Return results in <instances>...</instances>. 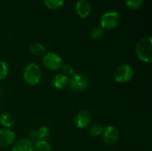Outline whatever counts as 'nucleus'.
Returning a JSON list of instances; mask_svg holds the SVG:
<instances>
[{
	"label": "nucleus",
	"instance_id": "nucleus-20",
	"mask_svg": "<svg viewBox=\"0 0 152 151\" xmlns=\"http://www.w3.org/2000/svg\"><path fill=\"white\" fill-rule=\"evenodd\" d=\"M36 132L39 140H46L50 135V129L47 126H41Z\"/></svg>",
	"mask_w": 152,
	"mask_h": 151
},
{
	"label": "nucleus",
	"instance_id": "nucleus-12",
	"mask_svg": "<svg viewBox=\"0 0 152 151\" xmlns=\"http://www.w3.org/2000/svg\"><path fill=\"white\" fill-rule=\"evenodd\" d=\"M12 151H34V144L28 139H21L12 145Z\"/></svg>",
	"mask_w": 152,
	"mask_h": 151
},
{
	"label": "nucleus",
	"instance_id": "nucleus-15",
	"mask_svg": "<svg viewBox=\"0 0 152 151\" xmlns=\"http://www.w3.org/2000/svg\"><path fill=\"white\" fill-rule=\"evenodd\" d=\"M103 125L101 124H94L93 125H91L88 129V134L91 137H98L101 134H102L103 132Z\"/></svg>",
	"mask_w": 152,
	"mask_h": 151
},
{
	"label": "nucleus",
	"instance_id": "nucleus-16",
	"mask_svg": "<svg viewBox=\"0 0 152 151\" xmlns=\"http://www.w3.org/2000/svg\"><path fill=\"white\" fill-rule=\"evenodd\" d=\"M52 148L46 140H39L34 144V151H51Z\"/></svg>",
	"mask_w": 152,
	"mask_h": 151
},
{
	"label": "nucleus",
	"instance_id": "nucleus-9",
	"mask_svg": "<svg viewBox=\"0 0 152 151\" xmlns=\"http://www.w3.org/2000/svg\"><path fill=\"white\" fill-rule=\"evenodd\" d=\"M15 133L11 129H0V147L5 148L14 143Z\"/></svg>",
	"mask_w": 152,
	"mask_h": 151
},
{
	"label": "nucleus",
	"instance_id": "nucleus-23",
	"mask_svg": "<svg viewBox=\"0 0 152 151\" xmlns=\"http://www.w3.org/2000/svg\"><path fill=\"white\" fill-rule=\"evenodd\" d=\"M3 94H4V90H3V88L0 86V98L3 96Z\"/></svg>",
	"mask_w": 152,
	"mask_h": 151
},
{
	"label": "nucleus",
	"instance_id": "nucleus-1",
	"mask_svg": "<svg viewBox=\"0 0 152 151\" xmlns=\"http://www.w3.org/2000/svg\"><path fill=\"white\" fill-rule=\"evenodd\" d=\"M135 53L137 57L143 62L152 61V38L151 36L142 38L136 44Z\"/></svg>",
	"mask_w": 152,
	"mask_h": 151
},
{
	"label": "nucleus",
	"instance_id": "nucleus-5",
	"mask_svg": "<svg viewBox=\"0 0 152 151\" xmlns=\"http://www.w3.org/2000/svg\"><path fill=\"white\" fill-rule=\"evenodd\" d=\"M134 76V69L129 64H121L114 71V80L119 84L129 82Z\"/></svg>",
	"mask_w": 152,
	"mask_h": 151
},
{
	"label": "nucleus",
	"instance_id": "nucleus-6",
	"mask_svg": "<svg viewBox=\"0 0 152 151\" xmlns=\"http://www.w3.org/2000/svg\"><path fill=\"white\" fill-rule=\"evenodd\" d=\"M43 65L51 71H58L61 69L63 63L61 56H59L55 53H45L43 60H42Z\"/></svg>",
	"mask_w": 152,
	"mask_h": 151
},
{
	"label": "nucleus",
	"instance_id": "nucleus-4",
	"mask_svg": "<svg viewBox=\"0 0 152 151\" xmlns=\"http://www.w3.org/2000/svg\"><path fill=\"white\" fill-rule=\"evenodd\" d=\"M69 85L72 91L76 93H82L89 87V80L83 74L74 73V75L69 77Z\"/></svg>",
	"mask_w": 152,
	"mask_h": 151
},
{
	"label": "nucleus",
	"instance_id": "nucleus-10",
	"mask_svg": "<svg viewBox=\"0 0 152 151\" xmlns=\"http://www.w3.org/2000/svg\"><path fill=\"white\" fill-rule=\"evenodd\" d=\"M91 4L87 0H78L76 3L75 11L77 14L82 19H86V17H88L91 13Z\"/></svg>",
	"mask_w": 152,
	"mask_h": 151
},
{
	"label": "nucleus",
	"instance_id": "nucleus-11",
	"mask_svg": "<svg viewBox=\"0 0 152 151\" xmlns=\"http://www.w3.org/2000/svg\"><path fill=\"white\" fill-rule=\"evenodd\" d=\"M52 85L57 90H62L69 85V77L62 73H58L53 76Z\"/></svg>",
	"mask_w": 152,
	"mask_h": 151
},
{
	"label": "nucleus",
	"instance_id": "nucleus-2",
	"mask_svg": "<svg viewBox=\"0 0 152 151\" xmlns=\"http://www.w3.org/2000/svg\"><path fill=\"white\" fill-rule=\"evenodd\" d=\"M42 77V70L37 63H28L23 70V78L26 84L34 86L39 84Z\"/></svg>",
	"mask_w": 152,
	"mask_h": 151
},
{
	"label": "nucleus",
	"instance_id": "nucleus-3",
	"mask_svg": "<svg viewBox=\"0 0 152 151\" xmlns=\"http://www.w3.org/2000/svg\"><path fill=\"white\" fill-rule=\"evenodd\" d=\"M121 21V16L117 11L105 12L100 20V27L104 30H111L118 27Z\"/></svg>",
	"mask_w": 152,
	"mask_h": 151
},
{
	"label": "nucleus",
	"instance_id": "nucleus-22",
	"mask_svg": "<svg viewBox=\"0 0 152 151\" xmlns=\"http://www.w3.org/2000/svg\"><path fill=\"white\" fill-rule=\"evenodd\" d=\"M61 69L62 71L61 73L64 74L65 76H67L68 77H70L75 73L73 67L71 65H69V64H64V65H62V67H61Z\"/></svg>",
	"mask_w": 152,
	"mask_h": 151
},
{
	"label": "nucleus",
	"instance_id": "nucleus-13",
	"mask_svg": "<svg viewBox=\"0 0 152 151\" xmlns=\"http://www.w3.org/2000/svg\"><path fill=\"white\" fill-rule=\"evenodd\" d=\"M0 124L4 127L10 129L14 125V119L10 113L4 112L0 115Z\"/></svg>",
	"mask_w": 152,
	"mask_h": 151
},
{
	"label": "nucleus",
	"instance_id": "nucleus-8",
	"mask_svg": "<svg viewBox=\"0 0 152 151\" xmlns=\"http://www.w3.org/2000/svg\"><path fill=\"white\" fill-rule=\"evenodd\" d=\"M102 139L106 145L113 146L116 143H118V142L119 140V132L115 126L109 125L103 129Z\"/></svg>",
	"mask_w": 152,
	"mask_h": 151
},
{
	"label": "nucleus",
	"instance_id": "nucleus-19",
	"mask_svg": "<svg viewBox=\"0 0 152 151\" xmlns=\"http://www.w3.org/2000/svg\"><path fill=\"white\" fill-rule=\"evenodd\" d=\"M126 2V5L131 9V10H137V9H140L143 3H144V0H125Z\"/></svg>",
	"mask_w": 152,
	"mask_h": 151
},
{
	"label": "nucleus",
	"instance_id": "nucleus-7",
	"mask_svg": "<svg viewBox=\"0 0 152 151\" xmlns=\"http://www.w3.org/2000/svg\"><path fill=\"white\" fill-rule=\"evenodd\" d=\"M93 120V116L88 110H80L77 113L74 118V124L78 129H85L88 127Z\"/></svg>",
	"mask_w": 152,
	"mask_h": 151
},
{
	"label": "nucleus",
	"instance_id": "nucleus-21",
	"mask_svg": "<svg viewBox=\"0 0 152 151\" xmlns=\"http://www.w3.org/2000/svg\"><path fill=\"white\" fill-rule=\"evenodd\" d=\"M8 74V66L7 63L4 61H0V80H3L6 77Z\"/></svg>",
	"mask_w": 152,
	"mask_h": 151
},
{
	"label": "nucleus",
	"instance_id": "nucleus-14",
	"mask_svg": "<svg viewBox=\"0 0 152 151\" xmlns=\"http://www.w3.org/2000/svg\"><path fill=\"white\" fill-rule=\"evenodd\" d=\"M30 53L35 56H42L45 53V47L40 43H34L29 47Z\"/></svg>",
	"mask_w": 152,
	"mask_h": 151
},
{
	"label": "nucleus",
	"instance_id": "nucleus-18",
	"mask_svg": "<svg viewBox=\"0 0 152 151\" xmlns=\"http://www.w3.org/2000/svg\"><path fill=\"white\" fill-rule=\"evenodd\" d=\"M104 35V30L101 28V27H94L92 28L91 32H90V36L93 40H100L103 37Z\"/></svg>",
	"mask_w": 152,
	"mask_h": 151
},
{
	"label": "nucleus",
	"instance_id": "nucleus-17",
	"mask_svg": "<svg viewBox=\"0 0 152 151\" xmlns=\"http://www.w3.org/2000/svg\"><path fill=\"white\" fill-rule=\"evenodd\" d=\"M65 0H44L45 5L51 10H57L63 6Z\"/></svg>",
	"mask_w": 152,
	"mask_h": 151
}]
</instances>
